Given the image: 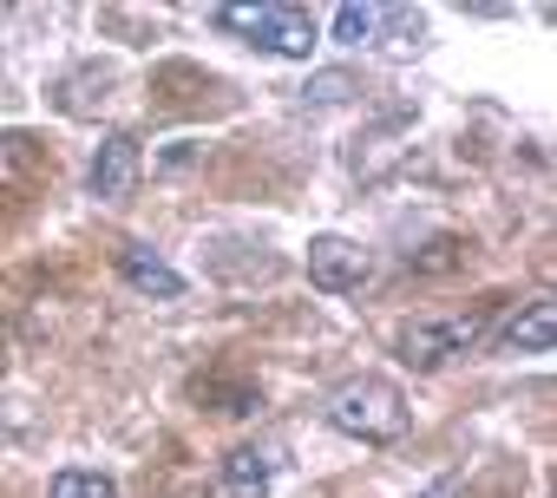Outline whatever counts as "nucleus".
<instances>
[{
	"label": "nucleus",
	"instance_id": "f257e3e1",
	"mask_svg": "<svg viewBox=\"0 0 557 498\" xmlns=\"http://www.w3.org/2000/svg\"><path fill=\"white\" fill-rule=\"evenodd\" d=\"M322 413H329L335 433H348V439H361V446H394V439L407 433V394H400L394 381H381V374L342 381V387L322 400Z\"/></svg>",
	"mask_w": 557,
	"mask_h": 498
},
{
	"label": "nucleus",
	"instance_id": "0eeeda50",
	"mask_svg": "<svg viewBox=\"0 0 557 498\" xmlns=\"http://www.w3.org/2000/svg\"><path fill=\"white\" fill-rule=\"evenodd\" d=\"M550 341H557V302H550V296L524 302V309L505 322V335H498L505 354H550Z\"/></svg>",
	"mask_w": 557,
	"mask_h": 498
},
{
	"label": "nucleus",
	"instance_id": "20e7f679",
	"mask_svg": "<svg viewBox=\"0 0 557 498\" xmlns=\"http://www.w3.org/2000/svg\"><path fill=\"white\" fill-rule=\"evenodd\" d=\"M309 283L322 289V296H348V289H361L368 283V249L361 242H348V236H309Z\"/></svg>",
	"mask_w": 557,
	"mask_h": 498
},
{
	"label": "nucleus",
	"instance_id": "39448f33",
	"mask_svg": "<svg viewBox=\"0 0 557 498\" xmlns=\"http://www.w3.org/2000/svg\"><path fill=\"white\" fill-rule=\"evenodd\" d=\"M138 138L132 132H106L99 138V151H92V171H86V184H92V197L99 203H125L132 190H138Z\"/></svg>",
	"mask_w": 557,
	"mask_h": 498
},
{
	"label": "nucleus",
	"instance_id": "9b49d317",
	"mask_svg": "<svg viewBox=\"0 0 557 498\" xmlns=\"http://www.w3.org/2000/svg\"><path fill=\"white\" fill-rule=\"evenodd\" d=\"M14 164L34 171V138H0V190H14Z\"/></svg>",
	"mask_w": 557,
	"mask_h": 498
},
{
	"label": "nucleus",
	"instance_id": "6e6552de",
	"mask_svg": "<svg viewBox=\"0 0 557 498\" xmlns=\"http://www.w3.org/2000/svg\"><path fill=\"white\" fill-rule=\"evenodd\" d=\"M223 491L230 498H262L269 491V452L262 446H236L223 459Z\"/></svg>",
	"mask_w": 557,
	"mask_h": 498
},
{
	"label": "nucleus",
	"instance_id": "1a4fd4ad",
	"mask_svg": "<svg viewBox=\"0 0 557 498\" xmlns=\"http://www.w3.org/2000/svg\"><path fill=\"white\" fill-rule=\"evenodd\" d=\"M381 27H387V8H361V0H342L335 8V40L342 47H368Z\"/></svg>",
	"mask_w": 557,
	"mask_h": 498
},
{
	"label": "nucleus",
	"instance_id": "f03ea898",
	"mask_svg": "<svg viewBox=\"0 0 557 498\" xmlns=\"http://www.w3.org/2000/svg\"><path fill=\"white\" fill-rule=\"evenodd\" d=\"M216 27L269 60H309L322 47V21L309 8H275V0H262V8H216Z\"/></svg>",
	"mask_w": 557,
	"mask_h": 498
},
{
	"label": "nucleus",
	"instance_id": "423d86ee",
	"mask_svg": "<svg viewBox=\"0 0 557 498\" xmlns=\"http://www.w3.org/2000/svg\"><path fill=\"white\" fill-rule=\"evenodd\" d=\"M119 276H125V289H138L151 302H177L184 296V276L158 257V249H145V242H125L119 249Z\"/></svg>",
	"mask_w": 557,
	"mask_h": 498
},
{
	"label": "nucleus",
	"instance_id": "9d476101",
	"mask_svg": "<svg viewBox=\"0 0 557 498\" xmlns=\"http://www.w3.org/2000/svg\"><path fill=\"white\" fill-rule=\"evenodd\" d=\"M47 498H119V485L106 472H60Z\"/></svg>",
	"mask_w": 557,
	"mask_h": 498
},
{
	"label": "nucleus",
	"instance_id": "f8f14e48",
	"mask_svg": "<svg viewBox=\"0 0 557 498\" xmlns=\"http://www.w3.org/2000/svg\"><path fill=\"white\" fill-rule=\"evenodd\" d=\"M342 92H348V73H322L315 79V99H342Z\"/></svg>",
	"mask_w": 557,
	"mask_h": 498
},
{
	"label": "nucleus",
	"instance_id": "7ed1b4c3",
	"mask_svg": "<svg viewBox=\"0 0 557 498\" xmlns=\"http://www.w3.org/2000/svg\"><path fill=\"white\" fill-rule=\"evenodd\" d=\"M485 328H492V315L485 309H466V315H446V322H413V328H400V361L413 368V374H440L446 361H459V354H472L479 341H485Z\"/></svg>",
	"mask_w": 557,
	"mask_h": 498
}]
</instances>
